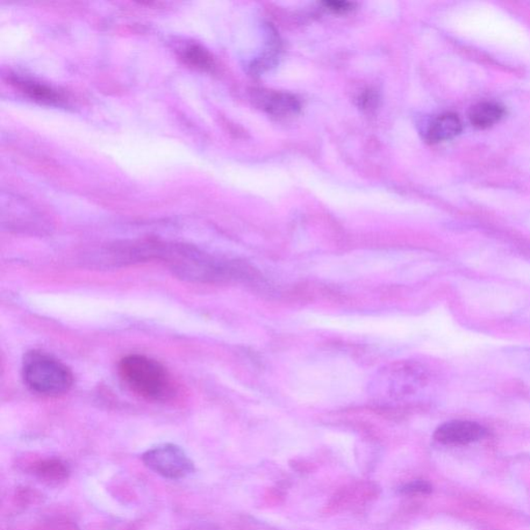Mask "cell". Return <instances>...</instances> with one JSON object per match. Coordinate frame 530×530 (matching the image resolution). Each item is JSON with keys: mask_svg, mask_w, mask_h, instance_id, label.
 <instances>
[{"mask_svg": "<svg viewBox=\"0 0 530 530\" xmlns=\"http://www.w3.org/2000/svg\"><path fill=\"white\" fill-rule=\"evenodd\" d=\"M432 491V485L424 479H414V481L406 483L399 488V493L407 497L428 496Z\"/></svg>", "mask_w": 530, "mask_h": 530, "instance_id": "11", "label": "cell"}, {"mask_svg": "<svg viewBox=\"0 0 530 530\" xmlns=\"http://www.w3.org/2000/svg\"><path fill=\"white\" fill-rule=\"evenodd\" d=\"M504 109L493 102H482L472 107L469 118L471 124L478 128H487L498 123L504 117Z\"/></svg>", "mask_w": 530, "mask_h": 530, "instance_id": "9", "label": "cell"}, {"mask_svg": "<svg viewBox=\"0 0 530 530\" xmlns=\"http://www.w3.org/2000/svg\"><path fill=\"white\" fill-rule=\"evenodd\" d=\"M27 474L49 487H60L68 482L71 468L68 462L56 457H43L25 462Z\"/></svg>", "mask_w": 530, "mask_h": 530, "instance_id": "5", "label": "cell"}, {"mask_svg": "<svg viewBox=\"0 0 530 530\" xmlns=\"http://www.w3.org/2000/svg\"><path fill=\"white\" fill-rule=\"evenodd\" d=\"M182 59L193 68L210 71L213 67V60L211 53L203 46L195 44V43L183 48Z\"/></svg>", "mask_w": 530, "mask_h": 530, "instance_id": "10", "label": "cell"}, {"mask_svg": "<svg viewBox=\"0 0 530 530\" xmlns=\"http://www.w3.org/2000/svg\"><path fill=\"white\" fill-rule=\"evenodd\" d=\"M462 130V124L455 113H443L430 123L426 138L429 142L439 143L453 139Z\"/></svg>", "mask_w": 530, "mask_h": 530, "instance_id": "7", "label": "cell"}, {"mask_svg": "<svg viewBox=\"0 0 530 530\" xmlns=\"http://www.w3.org/2000/svg\"><path fill=\"white\" fill-rule=\"evenodd\" d=\"M141 460L154 474L170 481H181L195 471V463L185 450L174 443H162L147 450Z\"/></svg>", "mask_w": 530, "mask_h": 530, "instance_id": "3", "label": "cell"}, {"mask_svg": "<svg viewBox=\"0 0 530 530\" xmlns=\"http://www.w3.org/2000/svg\"><path fill=\"white\" fill-rule=\"evenodd\" d=\"M257 99L264 110L279 118L292 116L299 109L298 99L282 92L261 91L258 94Z\"/></svg>", "mask_w": 530, "mask_h": 530, "instance_id": "6", "label": "cell"}, {"mask_svg": "<svg viewBox=\"0 0 530 530\" xmlns=\"http://www.w3.org/2000/svg\"><path fill=\"white\" fill-rule=\"evenodd\" d=\"M118 374L127 388L143 399L166 401L175 395V383L169 372L146 355L125 356L118 364Z\"/></svg>", "mask_w": 530, "mask_h": 530, "instance_id": "1", "label": "cell"}, {"mask_svg": "<svg viewBox=\"0 0 530 530\" xmlns=\"http://www.w3.org/2000/svg\"><path fill=\"white\" fill-rule=\"evenodd\" d=\"M23 374L28 389L44 397L64 395L74 383L73 374L66 364L41 351L25 355Z\"/></svg>", "mask_w": 530, "mask_h": 530, "instance_id": "2", "label": "cell"}, {"mask_svg": "<svg viewBox=\"0 0 530 530\" xmlns=\"http://www.w3.org/2000/svg\"><path fill=\"white\" fill-rule=\"evenodd\" d=\"M13 84L24 92L25 95L34 101L45 104H57L62 101V95L46 84L27 80L24 78H14Z\"/></svg>", "mask_w": 530, "mask_h": 530, "instance_id": "8", "label": "cell"}, {"mask_svg": "<svg viewBox=\"0 0 530 530\" xmlns=\"http://www.w3.org/2000/svg\"><path fill=\"white\" fill-rule=\"evenodd\" d=\"M324 5L327 10L338 14L347 13L353 10L355 5L347 2H326Z\"/></svg>", "mask_w": 530, "mask_h": 530, "instance_id": "12", "label": "cell"}, {"mask_svg": "<svg viewBox=\"0 0 530 530\" xmlns=\"http://www.w3.org/2000/svg\"><path fill=\"white\" fill-rule=\"evenodd\" d=\"M487 430L478 422L455 420L435 430L434 440L445 446H467L484 439Z\"/></svg>", "mask_w": 530, "mask_h": 530, "instance_id": "4", "label": "cell"}]
</instances>
